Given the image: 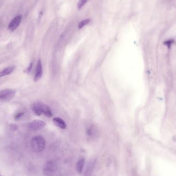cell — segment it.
<instances>
[{
	"mask_svg": "<svg viewBox=\"0 0 176 176\" xmlns=\"http://www.w3.org/2000/svg\"><path fill=\"white\" fill-rule=\"evenodd\" d=\"M24 112H19L18 113H17L16 115H15V117H14V119L15 120H16V121H18L19 119H20L22 117L23 115H24Z\"/></svg>",
	"mask_w": 176,
	"mask_h": 176,
	"instance_id": "15",
	"label": "cell"
},
{
	"mask_svg": "<svg viewBox=\"0 0 176 176\" xmlns=\"http://www.w3.org/2000/svg\"><path fill=\"white\" fill-rule=\"evenodd\" d=\"M57 170V164L53 160H49L45 163L43 167V172L45 175L52 176L55 174Z\"/></svg>",
	"mask_w": 176,
	"mask_h": 176,
	"instance_id": "2",
	"label": "cell"
},
{
	"mask_svg": "<svg viewBox=\"0 0 176 176\" xmlns=\"http://www.w3.org/2000/svg\"><path fill=\"white\" fill-rule=\"evenodd\" d=\"M16 92L10 89H6L0 92V104L3 102L11 100L14 97Z\"/></svg>",
	"mask_w": 176,
	"mask_h": 176,
	"instance_id": "3",
	"label": "cell"
},
{
	"mask_svg": "<svg viewBox=\"0 0 176 176\" xmlns=\"http://www.w3.org/2000/svg\"><path fill=\"white\" fill-rule=\"evenodd\" d=\"M53 122L55 125L57 126L58 127H59L61 129H66V127H67V125H66L65 122L61 118L59 117H55L54 118Z\"/></svg>",
	"mask_w": 176,
	"mask_h": 176,
	"instance_id": "8",
	"label": "cell"
},
{
	"mask_svg": "<svg viewBox=\"0 0 176 176\" xmlns=\"http://www.w3.org/2000/svg\"><path fill=\"white\" fill-rule=\"evenodd\" d=\"M88 0H79L77 4V7L79 10L81 9L85 5Z\"/></svg>",
	"mask_w": 176,
	"mask_h": 176,
	"instance_id": "14",
	"label": "cell"
},
{
	"mask_svg": "<svg viewBox=\"0 0 176 176\" xmlns=\"http://www.w3.org/2000/svg\"><path fill=\"white\" fill-rule=\"evenodd\" d=\"M173 42H174V40H168V41H165V42H164V44H165L166 46H167L168 47H170V46L172 44Z\"/></svg>",
	"mask_w": 176,
	"mask_h": 176,
	"instance_id": "16",
	"label": "cell"
},
{
	"mask_svg": "<svg viewBox=\"0 0 176 176\" xmlns=\"http://www.w3.org/2000/svg\"><path fill=\"white\" fill-rule=\"evenodd\" d=\"M31 147L35 152H39L43 151L45 146V141L44 138L40 135L34 137L31 142Z\"/></svg>",
	"mask_w": 176,
	"mask_h": 176,
	"instance_id": "1",
	"label": "cell"
},
{
	"mask_svg": "<svg viewBox=\"0 0 176 176\" xmlns=\"http://www.w3.org/2000/svg\"><path fill=\"white\" fill-rule=\"evenodd\" d=\"M43 75V69L41 62L39 60L37 63V68L35 73V77H34V81L37 82L39 79H41L42 76Z\"/></svg>",
	"mask_w": 176,
	"mask_h": 176,
	"instance_id": "6",
	"label": "cell"
},
{
	"mask_svg": "<svg viewBox=\"0 0 176 176\" xmlns=\"http://www.w3.org/2000/svg\"><path fill=\"white\" fill-rule=\"evenodd\" d=\"M32 67H33V64H30V66H29V67L28 68L27 72H29L31 71V68H32Z\"/></svg>",
	"mask_w": 176,
	"mask_h": 176,
	"instance_id": "18",
	"label": "cell"
},
{
	"mask_svg": "<svg viewBox=\"0 0 176 176\" xmlns=\"http://www.w3.org/2000/svg\"><path fill=\"white\" fill-rule=\"evenodd\" d=\"M14 66H9L7 67L0 72V77L9 75L14 71Z\"/></svg>",
	"mask_w": 176,
	"mask_h": 176,
	"instance_id": "10",
	"label": "cell"
},
{
	"mask_svg": "<svg viewBox=\"0 0 176 176\" xmlns=\"http://www.w3.org/2000/svg\"><path fill=\"white\" fill-rule=\"evenodd\" d=\"M84 160L82 159L79 160L76 164V170L79 173H82L84 169Z\"/></svg>",
	"mask_w": 176,
	"mask_h": 176,
	"instance_id": "11",
	"label": "cell"
},
{
	"mask_svg": "<svg viewBox=\"0 0 176 176\" xmlns=\"http://www.w3.org/2000/svg\"><path fill=\"white\" fill-rule=\"evenodd\" d=\"M95 129L94 128V127L92 126H91L89 129H88V130H87V135H88L89 137H92L94 135V134L96 133V131H95Z\"/></svg>",
	"mask_w": 176,
	"mask_h": 176,
	"instance_id": "13",
	"label": "cell"
},
{
	"mask_svg": "<svg viewBox=\"0 0 176 176\" xmlns=\"http://www.w3.org/2000/svg\"><path fill=\"white\" fill-rule=\"evenodd\" d=\"M45 126H46V124L45 122L38 119L33 121L31 122V123H29V128L32 130H40L44 128Z\"/></svg>",
	"mask_w": 176,
	"mask_h": 176,
	"instance_id": "4",
	"label": "cell"
},
{
	"mask_svg": "<svg viewBox=\"0 0 176 176\" xmlns=\"http://www.w3.org/2000/svg\"><path fill=\"white\" fill-rule=\"evenodd\" d=\"M42 114L47 117H53V113L52 110L47 105L42 104Z\"/></svg>",
	"mask_w": 176,
	"mask_h": 176,
	"instance_id": "9",
	"label": "cell"
},
{
	"mask_svg": "<svg viewBox=\"0 0 176 176\" xmlns=\"http://www.w3.org/2000/svg\"><path fill=\"white\" fill-rule=\"evenodd\" d=\"M90 22V20L89 19H87L85 20L82 21L78 23V29H82L83 27H84V26H86V25L88 24Z\"/></svg>",
	"mask_w": 176,
	"mask_h": 176,
	"instance_id": "12",
	"label": "cell"
},
{
	"mask_svg": "<svg viewBox=\"0 0 176 176\" xmlns=\"http://www.w3.org/2000/svg\"><path fill=\"white\" fill-rule=\"evenodd\" d=\"M42 103L41 102H36L33 104L32 110L35 114L37 115L38 116H40L42 114Z\"/></svg>",
	"mask_w": 176,
	"mask_h": 176,
	"instance_id": "7",
	"label": "cell"
},
{
	"mask_svg": "<svg viewBox=\"0 0 176 176\" xmlns=\"http://www.w3.org/2000/svg\"><path fill=\"white\" fill-rule=\"evenodd\" d=\"M22 19V15H18L15 16L14 18L11 21L9 24L8 25V29L11 31H15L20 24Z\"/></svg>",
	"mask_w": 176,
	"mask_h": 176,
	"instance_id": "5",
	"label": "cell"
},
{
	"mask_svg": "<svg viewBox=\"0 0 176 176\" xmlns=\"http://www.w3.org/2000/svg\"><path fill=\"white\" fill-rule=\"evenodd\" d=\"M10 129L12 130V131H16L17 129H18V127L17 125L14 124H11L10 126Z\"/></svg>",
	"mask_w": 176,
	"mask_h": 176,
	"instance_id": "17",
	"label": "cell"
}]
</instances>
